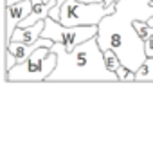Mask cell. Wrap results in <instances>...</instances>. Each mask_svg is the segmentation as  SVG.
<instances>
[{"mask_svg": "<svg viewBox=\"0 0 153 153\" xmlns=\"http://www.w3.org/2000/svg\"><path fill=\"white\" fill-rule=\"evenodd\" d=\"M149 16H153V0H119L115 11L99 22V47L114 49L123 65L137 72L148 56L146 42L135 31L133 22H146Z\"/></svg>", "mask_w": 153, "mask_h": 153, "instance_id": "obj_1", "label": "cell"}, {"mask_svg": "<svg viewBox=\"0 0 153 153\" xmlns=\"http://www.w3.org/2000/svg\"><path fill=\"white\" fill-rule=\"evenodd\" d=\"M58 54V65L47 81H119L105 61V51L99 47L97 36L67 51L63 43L51 47Z\"/></svg>", "mask_w": 153, "mask_h": 153, "instance_id": "obj_2", "label": "cell"}, {"mask_svg": "<svg viewBox=\"0 0 153 153\" xmlns=\"http://www.w3.org/2000/svg\"><path fill=\"white\" fill-rule=\"evenodd\" d=\"M58 65V54L51 47H38L25 61L6 72V81H47Z\"/></svg>", "mask_w": 153, "mask_h": 153, "instance_id": "obj_3", "label": "cell"}, {"mask_svg": "<svg viewBox=\"0 0 153 153\" xmlns=\"http://www.w3.org/2000/svg\"><path fill=\"white\" fill-rule=\"evenodd\" d=\"M115 4L106 6L105 2L85 4L79 0H65L61 6L59 22L63 25H99L105 16L115 11Z\"/></svg>", "mask_w": 153, "mask_h": 153, "instance_id": "obj_4", "label": "cell"}, {"mask_svg": "<svg viewBox=\"0 0 153 153\" xmlns=\"http://www.w3.org/2000/svg\"><path fill=\"white\" fill-rule=\"evenodd\" d=\"M97 33L99 25H63L61 22L47 16L42 36L52 40L54 43H63L67 51H72L76 45L97 36Z\"/></svg>", "mask_w": 153, "mask_h": 153, "instance_id": "obj_5", "label": "cell"}, {"mask_svg": "<svg viewBox=\"0 0 153 153\" xmlns=\"http://www.w3.org/2000/svg\"><path fill=\"white\" fill-rule=\"evenodd\" d=\"M33 7H34L33 0H22V2H16L13 6H6V45L11 42L15 29L20 25L24 18L29 16Z\"/></svg>", "mask_w": 153, "mask_h": 153, "instance_id": "obj_6", "label": "cell"}, {"mask_svg": "<svg viewBox=\"0 0 153 153\" xmlns=\"http://www.w3.org/2000/svg\"><path fill=\"white\" fill-rule=\"evenodd\" d=\"M43 29H45V20H40L38 24L27 25V27H16L15 33H13V36H11V42L33 43V42H36L38 38H42Z\"/></svg>", "mask_w": 153, "mask_h": 153, "instance_id": "obj_7", "label": "cell"}, {"mask_svg": "<svg viewBox=\"0 0 153 153\" xmlns=\"http://www.w3.org/2000/svg\"><path fill=\"white\" fill-rule=\"evenodd\" d=\"M135 81H153V56H148L135 72Z\"/></svg>", "mask_w": 153, "mask_h": 153, "instance_id": "obj_8", "label": "cell"}, {"mask_svg": "<svg viewBox=\"0 0 153 153\" xmlns=\"http://www.w3.org/2000/svg\"><path fill=\"white\" fill-rule=\"evenodd\" d=\"M105 61H106L108 68H110L112 72H115V74H117V68L123 65L121 58L117 56V52H115L114 49H106V51H105Z\"/></svg>", "mask_w": 153, "mask_h": 153, "instance_id": "obj_9", "label": "cell"}, {"mask_svg": "<svg viewBox=\"0 0 153 153\" xmlns=\"http://www.w3.org/2000/svg\"><path fill=\"white\" fill-rule=\"evenodd\" d=\"M133 27H135V31L139 33V36H140L144 42L149 40V38L153 36V27H149L148 22H144V20H137V22H133Z\"/></svg>", "mask_w": 153, "mask_h": 153, "instance_id": "obj_10", "label": "cell"}, {"mask_svg": "<svg viewBox=\"0 0 153 153\" xmlns=\"http://www.w3.org/2000/svg\"><path fill=\"white\" fill-rule=\"evenodd\" d=\"M117 76H119V81H135V72L124 65L117 68Z\"/></svg>", "mask_w": 153, "mask_h": 153, "instance_id": "obj_11", "label": "cell"}, {"mask_svg": "<svg viewBox=\"0 0 153 153\" xmlns=\"http://www.w3.org/2000/svg\"><path fill=\"white\" fill-rule=\"evenodd\" d=\"M15 65H16V59H15V58H13V54L6 49V72H7L9 68H13Z\"/></svg>", "mask_w": 153, "mask_h": 153, "instance_id": "obj_12", "label": "cell"}, {"mask_svg": "<svg viewBox=\"0 0 153 153\" xmlns=\"http://www.w3.org/2000/svg\"><path fill=\"white\" fill-rule=\"evenodd\" d=\"M79 2H85V4H97V2H105V0H79Z\"/></svg>", "mask_w": 153, "mask_h": 153, "instance_id": "obj_13", "label": "cell"}, {"mask_svg": "<svg viewBox=\"0 0 153 153\" xmlns=\"http://www.w3.org/2000/svg\"><path fill=\"white\" fill-rule=\"evenodd\" d=\"M16 2H22V0H6V6H13Z\"/></svg>", "mask_w": 153, "mask_h": 153, "instance_id": "obj_14", "label": "cell"}, {"mask_svg": "<svg viewBox=\"0 0 153 153\" xmlns=\"http://www.w3.org/2000/svg\"><path fill=\"white\" fill-rule=\"evenodd\" d=\"M43 2H49V0H33V4L38 6V4H43Z\"/></svg>", "mask_w": 153, "mask_h": 153, "instance_id": "obj_15", "label": "cell"}]
</instances>
